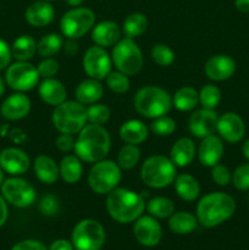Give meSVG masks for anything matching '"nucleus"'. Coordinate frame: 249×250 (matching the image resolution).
Returning a JSON list of instances; mask_svg holds the SVG:
<instances>
[{"mask_svg": "<svg viewBox=\"0 0 249 250\" xmlns=\"http://www.w3.org/2000/svg\"><path fill=\"white\" fill-rule=\"evenodd\" d=\"M66 2H67L68 5H70V6H72V7H80L81 5L83 4V2H84V0H65Z\"/></svg>", "mask_w": 249, "mask_h": 250, "instance_id": "obj_54", "label": "nucleus"}, {"mask_svg": "<svg viewBox=\"0 0 249 250\" xmlns=\"http://www.w3.org/2000/svg\"><path fill=\"white\" fill-rule=\"evenodd\" d=\"M83 70L89 76V78L102 81L111 72L112 60L105 48L99 45H93L85 50L83 55Z\"/></svg>", "mask_w": 249, "mask_h": 250, "instance_id": "obj_13", "label": "nucleus"}, {"mask_svg": "<svg viewBox=\"0 0 249 250\" xmlns=\"http://www.w3.org/2000/svg\"><path fill=\"white\" fill-rule=\"evenodd\" d=\"M154 62L163 67H167L175 61V53L166 44H155L150 51Z\"/></svg>", "mask_w": 249, "mask_h": 250, "instance_id": "obj_39", "label": "nucleus"}, {"mask_svg": "<svg viewBox=\"0 0 249 250\" xmlns=\"http://www.w3.org/2000/svg\"><path fill=\"white\" fill-rule=\"evenodd\" d=\"M5 82L16 92H28L38 84V70L28 61H16L6 68Z\"/></svg>", "mask_w": 249, "mask_h": 250, "instance_id": "obj_12", "label": "nucleus"}, {"mask_svg": "<svg viewBox=\"0 0 249 250\" xmlns=\"http://www.w3.org/2000/svg\"><path fill=\"white\" fill-rule=\"evenodd\" d=\"M95 14L88 7H73L62 15L60 28L66 38L78 39L94 27Z\"/></svg>", "mask_w": 249, "mask_h": 250, "instance_id": "obj_10", "label": "nucleus"}, {"mask_svg": "<svg viewBox=\"0 0 249 250\" xmlns=\"http://www.w3.org/2000/svg\"><path fill=\"white\" fill-rule=\"evenodd\" d=\"M236 211V202L227 193L214 192L204 195L197 205V220L207 229L227 221Z\"/></svg>", "mask_w": 249, "mask_h": 250, "instance_id": "obj_3", "label": "nucleus"}, {"mask_svg": "<svg viewBox=\"0 0 249 250\" xmlns=\"http://www.w3.org/2000/svg\"><path fill=\"white\" fill-rule=\"evenodd\" d=\"M111 148V138L106 129L100 125H85L78 133L75 153L85 163L104 160Z\"/></svg>", "mask_w": 249, "mask_h": 250, "instance_id": "obj_1", "label": "nucleus"}, {"mask_svg": "<svg viewBox=\"0 0 249 250\" xmlns=\"http://www.w3.org/2000/svg\"><path fill=\"white\" fill-rule=\"evenodd\" d=\"M197 216H193L187 211L173 212L168 220V227L176 234L192 233L197 229Z\"/></svg>", "mask_w": 249, "mask_h": 250, "instance_id": "obj_31", "label": "nucleus"}, {"mask_svg": "<svg viewBox=\"0 0 249 250\" xmlns=\"http://www.w3.org/2000/svg\"><path fill=\"white\" fill-rule=\"evenodd\" d=\"M63 46V39L58 33H49L42 37L37 43V53L42 58H53Z\"/></svg>", "mask_w": 249, "mask_h": 250, "instance_id": "obj_34", "label": "nucleus"}, {"mask_svg": "<svg viewBox=\"0 0 249 250\" xmlns=\"http://www.w3.org/2000/svg\"><path fill=\"white\" fill-rule=\"evenodd\" d=\"M10 250H48L42 242L36 239H26L15 244Z\"/></svg>", "mask_w": 249, "mask_h": 250, "instance_id": "obj_48", "label": "nucleus"}, {"mask_svg": "<svg viewBox=\"0 0 249 250\" xmlns=\"http://www.w3.org/2000/svg\"><path fill=\"white\" fill-rule=\"evenodd\" d=\"M51 121L54 128L60 133H80L88 122L87 107L77 100H65L55 106Z\"/></svg>", "mask_w": 249, "mask_h": 250, "instance_id": "obj_5", "label": "nucleus"}, {"mask_svg": "<svg viewBox=\"0 0 249 250\" xmlns=\"http://www.w3.org/2000/svg\"><path fill=\"white\" fill-rule=\"evenodd\" d=\"M31 99L26 94L17 92L11 94L2 102L0 106V114L5 120L19 121L24 119L31 111Z\"/></svg>", "mask_w": 249, "mask_h": 250, "instance_id": "obj_19", "label": "nucleus"}, {"mask_svg": "<svg viewBox=\"0 0 249 250\" xmlns=\"http://www.w3.org/2000/svg\"><path fill=\"white\" fill-rule=\"evenodd\" d=\"M134 238L144 247H155L163 238V229L154 216H143L134 221Z\"/></svg>", "mask_w": 249, "mask_h": 250, "instance_id": "obj_14", "label": "nucleus"}, {"mask_svg": "<svg viewBox=\"0 0 249 250\" xmlns=\"http://www.w3.org/2000/svg\"><path fill=\"white\" fill-rule=\"evenodd\" d=\"M62 49L65 50V53L67 54L68 56L76 55V54H77V51H78L77 39L67 38V39H66V42H63Z\"/></svg>", "mask_w": 249, "mask_h": 250, "instance_id": "obj_49", "label": "nucleus"}, {"mask_svg": "<svg viewBox=\"0 0 249 250\" xmlns=\"http://www.w3.org/2000/svg\"><path fill=\"white\" fill-rule=\"evenodd\" d=\"M199 103V93L192 87H182L176 90L172 98V105L180 111H190Z\"/></svg>", "mask_w": 249, "mask_h": 250, "instance_id": "obj_32", "label": "nucleus"}, {"mask_svg": "<svg viewBox=\"0 0 249 250\" xmlns=\"http://www.w3.org/2000/svg\"><path fill=\"white\" fill-rule=\"evenodd\" d=\"M242 153H243L244 158L249 160V139H247L243 143V146H242Z\"/></svg>", "mask_w": 249, "mask_h": 250, "instance_id": "obj_53", "label": "nucleus"}, {"mask_svg": "<svg viewBox=\"0 0 249 250\" xmlns=\"http://www.w3.org/2000/svg\"><path fill=\"white\" fill-rule=\"evenodd\" d=\"M105 80H106L107 88L116 94H124L126 92H128L129 87H131L128 76L120 71H111Z\"/></svg>", "mask_w": 249, "mask_h": 250, "instance_id": "obj_37", "label": "nucleus"}, {"mask_svg": "<svg viewBox=\"0 0 249 250\" xmlns=\"http://www.w3.org/2000/svg\"><path fill=\"white\" fill-rule=\"evenodd\" d=\"M75 247L71 242L66 241V239H56L49 247V250H73Z\"/></svg>", "mask_w": 249, "mask_h": 250, "instance_id": "obj_50", "label": "nucleus"}, {"mask_svg": "<svg viewBox=\"0 0 249 250\" xmlns=\"http://www.w3.org/2000/svg\"><path fill=\"white\" fill-rule=\"evenodd\" d=\"M105 229L100 222L84 219L73 229L71 239L77 250H100L105 243Z\"/></svg>", "mask_w": 249, "mask_h": 250, "instance_id": "obj_9", "label": "nucleus"}, {"mask_svg": "<svg viewBox=\"0 0 249 250\" xmlns=\"http://www.w3.org/2000/svg\"><path fill=\"white\" fill-rule=\"evenodd\" d=\"M59 68H60L59 62L53 58H45L37 66L39 77L43 78H54V76L59 72Z\"/></svg>", "mask_w": 249, "mask_h": 250, "instance_id": "obj_44", "label": "nucleus"}, {"mask_svg": "<svg viewBox=\"0 0 249 250\" xmlns=\"http://www.w3.org/2000/svg\"><path fill=\"white\" fill-rule=\"evenodd\" d=\"M145 200L143 195L127 188H115L107 194L106 210L119 224H131L143 215Z\"/></svg>", "mask_w": 249, "mask_h": 250, "instance_id": "obj_2", "label": "nucleus"}, {"mask_svg": "<svg viewBox=\"0 0 249 250\" xmlns=\"http://www.w3.org/2000/svg\"><path fill=\"white\" fill-rule=\"evenodd\" d=\"M217 120H219V116H217L216 111L203 107L190 115L189 121H188V128L193 136L203 139L216 132Z\"/></svg>", "mask_w": 249, "mask_h": 250, "instance_id": "obj_15", "label": "nucleus"}, {"mask_svg": "<svg viewBox=\"0 0 249 250\" xmlns=\"http://www.w3.org/2000/svg\"><path fill=\"white\" fill-rule=\"evenodd\" d=\"M236 61L228 55H214L209 58L205 62L204 71L208 78L216 82L226 81L233 76L236 72Z\"/></svg>", "mask_w": 249, "mask_h": 250, "instance_id": "obj_18", "label": "nucleus"}, {"mask_svg": "<svg viewBox=\"0 0 249 250\" xmlns=\"http://www.w3.org/2000/svg\"><path fill=\"white\" fill-rule=\"evenodd\" d=\"M59 171L63 182L75 185L82 178L83 166L77 155H66L59 165Z\"/></svg>", "mask_w": 249, "mask_h": 250, "instance_id": "obj_29", "label": "nucleus"}, {"mask_svg": "<svg viewBox=\"0 0 249 250\" xmlns=\"http://www.w3.org/2000/svg\"><path fill=\"white\" fill-rule=\"evenodd\" d=\"M195 146L190 138L183 137L177 139L170 150V159L178 167H186L194 160Z\"/></svg>", "mask_w": 249, "mask_h": 250, "instance_id": "obj_25", "label": "nucleus"}, {"mask_svg": "<svg viewBox=\"0 0 249 250\" xmlns=\"http://www.w3.org/2000/svg\"><path fill=\"white\" fill-rule=\"evenodd\" d=\"M33 170L36 177L44 185H53L60 176L59 165L53 158L48 155H38L33 161Z\"/></svg>", "mask_w": 249, "mask_h": 250, "instance_id": "obj_24", "label": "nucleus"}, {"mask_svg": "<svg viewBox=\"0 0 249 250\" xmlns=\"http://www.w3.org/2000/svg\"><path fill=\"white\" fill-rule=\"evenodd\" d=\"M148 127L139 120H129L120 127V138L126 144L138 146L148 138Z\"/></svg>", "mask_w": 249, "mask_h": 250, "instance_id": "obj_27", "label": "nucleus"}, {"mask_svg": "<svg viewBox=\"0 0 249 250\" xmlns=\"http://www.w3.org/2000/svg\"><path fill=\"white\" fill-rule=\"evenodd\" d=\"M148 19L142 12H132L124 19V24H122V32L127 38H136V37L142 36L148 28Z\"/></svg>", "mask_w": 249, "mask_h": 250, "instance_id": "obj_33", "label": "nucleus"}, {"mask_svg": "<svg viewBox=\"0 0 249 250\" xmlns=\"http://www.w3.org/2000/svg\"><path fill=\"white\" fill-rule=\"evenodd\" d=\"M76 141L73 138L72 134L67 133H60L58 138L55 139V146L62 153H68L71 150H75Z\"/></svg>", "mask_w": 249, "mask_h": 250, "instance_id": "obj_46", "label": "nucleus"}, {"mask_svg": "<svg viewBox=\"0 0 249 250\" xmlns=\"http://www.w3.org/2000/svg\"><path fill=\"white\" fill-rule=\"evenodd\" d=\"M4 171H2V168L0 167V188H1V185H2V182H4Z\"/></svg>", "mask_w": 249, "mask_h": 250, "instance_id": "obj_56", "label": "nucleus"}, {"mask_svg": "<svg viewBox=\"0 0 249 250\" xmlns=\"http://www.w3.org/2000/svg\"><path fill=\"white\" fill-rule=\"evenodd\" d=\"M12 58L16 61H29L37 53V43L28 34L17 37L11 45Z\"/></svg>", "mask_w": 249, "mask_h": 250, "instance_id": "obj_30", "label": "nucleus"}, {"mask_svg": "<svg viewBox=\"0 0 249 250\" xmlns=\"http://www.w3.org/2000/svg\"><path fill=\"white\" fill-rule=\"evenodd\" d=\"M150 129L156 134V136L160 137H166L170 136L175 132L176 129V122L175 120L171 119L170 116H164L156 117L154 119L153 124L150 125Z\"/></svg>", "mask_w": 249, "mask_h": 250, "instance_id": "obj_41", "label": "nucleus"}, {"mask_svg": "<svg viewBox=\"0 0 249 250\" xmlns=\"http://www.w3.org/2000/svg\"><path fill=\"white\" fill-rule=\"evenodd\" d=\"M216 131L224 141L228 143H238L246 134V125L236 112H226L217 120Z\"/></svg>", "mask_w": 249, "mask_h": 250, "instance_id": "obj_17", "label": "nucleus"}, {"mask_svg": "<svg viewBox=\"0 0 249 250\" xmlns=\"http://www.w3.org/2000/svg\"><path fill=\"white\" fill-rule=\"evenodd\" d=\"M234 6L239 12L248 14L249 12V0H234Z\"/></svg>", "mask_w": 249, "mask_h": 250, "instance_id": "obj_52", "label": "nucleus"}, {"mask_svg": "<svg viewBox=\"0 0 249 250\" xmlns=\"http://www.w3.org/2000/svg\"><path fill=\"white\" fill-rule=\"evenodd\" d=\"M0 167L11 176H21L31 167V159L19 148H6L0 153Z\"/></svg>", "mask_w": 249, "mask_h": 250, "instance_id": "obj_16", "label": "nucleus"}, {"mask_svg": "<svg viewBox=\"0 0 249 250\" xmlns=\"http://www.w3.org/2000/svg\"><path fill=\"white\" fill-rule=\"evenodd\" d=\"M110 109L104 104H92L89 107H87V121L93 125H100L103 126L106 124L110 119Z\"/></svg>", "mask_w": 249, "mask_h": 250, "instance_id": "obj_40", "label": "nucleus"}, {"mask_svg": "<svg viewBox=\"0 0 249 250\" xmlns=\"http://www.w3.org/2000/svg\"><path fill=\"white\" fill-rule=\"evenodd\" d=\"M211 170V178L217 186H221V187H225V186L228 185L232 180V173L231 171L228 170V167L225 165H217L212 166Z\"/></svg>", "mask_w": 249, "mask_h": 250, "instance_id": "obj_45", "label": "nucleus"}, {"mask_svg": "<svg viewBox=\"0 0 249 250\" xmlns=\"http://www.w3.org/2000/svg\"><path fill=\"white\" fill-rule=\"evenodd\" d=\"M38 93L41 99L51 106H58L67 98V90L65 85L55 78H44L39 84Z\"/></svg>", "mask_w": 249, "mask_h": 250, "instance_id": "obj_23", "label": "nucleus"}, {"mask_svg": "<svg viewBox=\"0 0 249 250\" xmlns=\"http://www.w3.org/2000/svg\"><path fill=\"white\" fill-rule=\"evenodd\" d=\"M45 1H49V2H51V1H55V0H45Z\"/></svg>", "mask_w": 249, "mask_h": 250, "instance_id": "obj_57", "label": "nucleus"}, {"mask_svg": "<svg viewBox=\"0 0 249 250\" xmlns=\"http://www.w3.org/2000/svg\"><path fill=\"white\" fill-rule=\"evenodd\" d=\"M221 90L214 84H207L200 89L199 103L204 109L214 110L221 102Z\"/></svg>", "mask_w": 249, "mask_h": 250, "instance_id": "obj_38", "label": "nucleus"}, {"mask_svg": "<svg viewBox=\"0 0 249 250\" xmlns=\"http://www.w3.org/2000/svg\"><path fill=\"white\" fill-rule=\"evenodd\" d=\"M38 208L44 216H55L60 211V203L55 195L46 194L41 199Z\"/></svg>", "mask_w": 249, "mask_h": 250, "instance_id": "obj_43", "label": "nucleus"}, {"mask_svg": "<svg viewBox=\"0 0 249 250\" xmlns=\"http://www.w3.org/2000/svg\"><path fill=\"white\" fill-rule=\"evenodd\" d=\"M222 155H224V144L220 137L210 134L203 138L198 148V159L202 165L212 167L220 163Z\"/></svg>", "mask_w": 249, "mask_h": 250, "instance_id": "obj_20", "label": "nucleus"}, {"mask_svg": "<svg viewBox=\"0 0 249 250\" xmlns=\"http://www.w3.org/2000/svg\"><path fill=\"white\" fill-rule=\"evenodd\" d=\"M143 183L154 189H161L172 185L176 178V165L164 155L149 156L141 167Z\"/></svg>", "mask_w": 249, "mask_h": 250, "instance_id": "obj_6", "label": "nucleus"}, {"mask_svg": "<svg viewBox=\"0 0 249 250\" xmlns=\"http://www.w3.org/2000/svg\"><path fill=\"white\" fill-rule=\"evenodd\" d=\"M122 172L119 164L112 160H100L94 163L88 172V185L99 195L109 194L121 182Z\"/></svg>", "mask_w": 249, "mask_h": 250, "instance_id": "obj_7", "label": "nucleus"}, {"mask_svg": "<svg viewBox=\"0 0 249 250\" xmlns=\"http://www.w3.org/2000/svg\"><path fill=\"white\" fill-rule=\"evenodd\" d=\"M7 216H9V208H7V202L0 194V227H2L6 222Z\"/></svg>", "mask_w": 249, "mask_h": 250, "instance_id": "obj_51", "label": "nucleus"}, {"mask_svg": "<svg viewBox=\"0 0 249 250\" xmlns=\"http://www.w3.org/2000/svg\"><path fill=\"white\" fill-rule=\"evenodd\" d=\"M146 210L155 219H166L175 212V204L166 197H155L146 203Z\"/></svg>", "mask_w": 249, "mask_h": 250, "instance_id": "obj_35", "label": "nucleus"}, {"mask_svg": "<svg viewBox=\"0 0 249 250\" xmlns=\"http://www.w3.org/2000/svg\"><path fill=\"white\" fill-rule=\"evenodd\" d=\"M134 109L146 119H156L167 114L172 107V97L164 88L145 85L136 93Z\"/></svg>", "mask_w": 249, "mask_h": 250, "instance_id": "obj_4", "label": "nucleus"}, {"mask_svg": "<svg viewBox=\"0 0 249 250\" xmlns=\"http://www.w3.org/2000/svg\"><path fill=\"white\" fill-rule=\"evenodd\" d=\"M11 46H10L4 39L0 38V71L9 67L10 63H11Z\"/></svg>", "mask_w": 249, "mask_h": 250, "instance_id": "obj_47", "label": "nucleus"}, {"mask_svg": "<svg viewBox=\"0 0 249 250\" xmlns=\"http://www.w3.org/2000/svg\"><path fill=\"white\" fill-rule=\"evenodd\" d=\"M175 190L181 199L186 202H193L197 199L200 194V185L193 176L188 173H182L180 176H176L175 181Z\"/></svg>", "mask_w": 249, "mask_h": 250, "instance_id": "obj_28", "label": "nucleus"}, {"mask_svg": "<svg viewBox=\"0 0 249 250\" xmlns=\"http://www.w3.org/2000/svg\"><path fill=\"white\" fill-rule=\"evenodd\" d=\"M55 17V9L51 2L45 0H37L32 2L24 12V19L33 27H45L53 22Z\"/></svg>", "mask_w": 249, "mask_h": 250, "instance_id": "obj_21", "label": "nucleus"}, {"mask_svg": "<svg viewBox=\"0 0 249 250\" xmlns=\"http://www.w3.org/2000/svg\"><path fill=\"white\" fill-rule=\"evenodd\" d=\"M232 183L238 190L249 189V164H242L232 173Z\"/></svg>", "mask_w": 249, "mask_h": 250, "instance_id": "obj_42", "label": "nucleus"}, {"mask_svg": "<svg viewBox=\"0 0 249 250\" xmlns=\"http://www.w3.org/2000/svg\"><path fill=\"white\" fill-rule=\"evenodd\" d=\"M111 60L117 71L127 76L141 72L144 63L143 54L136 42L131 38H122L114 45Z\"/></svg>", "mask_w": 249, "mask_h": 250, "instance_id": "obj_8", "label": "nucleus"}, {"mask_svg": "<svg viewBox=\"0 0 249 250\" xmlns=\"http://www.w3.org/2000/svg\"><path fill=\"white\" fill-rule=\"evenodd\" d=\"M121 28L114 21H102L92 28V41L95 45L114 46L121 39Z\"/></svg>", "mask_w": 249, "mask_h": 250, "instance_id": "obj_22", "label": "nucleus"}, {"mask_svg": "<svg viewBox=\"0 0 249 250\" xmlns=\"http://www.w3.org/2000/svg\"><path fill=\"white\" fill-rule=\"evenodd\" d=\"M104 93V87L100 81L94 78H88L82 81L75 90V97L77 102L83 105H92L99 102Z\"/></svg>", "mask_w": 249, "mask_h": 250, "instance_id": "obj_26", "label": "nucleus"}, {"mask_svg": "<svg viewBox=\"0 0 249 250\" xmlns=\"http://www.w3.org/2000/svg\"><path fill=\"white\" fill-rule=\"evenodd\" d=\"M141 160V149L134 144H126L117 154V164L121 168L131 170Z\"/></svg>", "mask_w": 249, "mask_h": 250, "instance_id": "obj_36", "label": "nucleus"}, {"mask_svg": "<svg viewBox=\"0 0 249 250\" xmlns=\"http://www.w3.org/2000/svg\"><path fill=\"white\" fill-rule=\"evenodd\" d=\"M5 85H6V82H5L4 78L0 76V97H1L2 94H4L5 92Z\"/></svg>", "mask_w": 249, "mask_h": 250, "instance_id": "obj_55", "label": "nucleus"}, {"mask_svg": "<svg viewBox=\"0 0 249 250\" xmlns=\"http://www.w3.org/2000/svg\"><path fill=\"white\" fill-rule=\"evenodd\" d=\"M1 195L9 204L16 208H28L36 202L37 192L28 181L14 176L4 180L1 188Z\"/></svg>", "mask_w": 249, "mask_h": 250, "instance_id": "obj_11", "label": "nucleus"}]
</instances>
